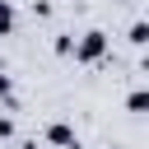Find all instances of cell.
I'll use <instances>...</instances> for the list:
<instances>
[{"label": "cell", "instance_id": "4", "mask_svg": "<svg viewBox=\"0 0 149 149\" xmlns=\"http://www.w3.org/2000/svg\"><path fill=\"white\" fill-rule=\"evenodd\" d=\"M144 42H149V23L135 19V23H130V47H144Z\"/></svg>", "mask_w": 149, "mask_h": 149}, {"label": "cell", "instance_id": "8", "mask_svg": "<svg viewBox=\"0 0 149 149\" xmlns=\"http://www.w3.org/2000/svg\"><path fill=\"white\" fill-rule=\"evenodd\" d=\"M33 14L37 19H51V0H33Z\"/></svg>", "mask_w": 149, "mask_h": 149}, {"label": "cell", "instance_id": "9", "mask_svg": "<svg viewBox=\"0 0 149 149\" xmlns=\"http://www.w3.org/2000/svg\"><path fill=\"white\" fill-rule=\"evenodd\" d=\"M0 140H14V116H0Z\"/></svg>", "mask_w": 149, "mask_h": 149}, {"label": "cell", "instance_id": "3", "mask_svg": "<svg viewBox=\"0 0 149 149\" xmlns=\"http://www.w3.org/2000/svg\"><path fill=\"white\" fill-rule=\"evenodd\" d=\"M14 23H19V19H14V5H9V0H0V37H9V33H14Z\"/></svg>", "mask_w": 149, "mask_h": 149}, {"label": "cell", "instance_id": "1", "mask_svg": "<svg viewBox=\"0 0 149 149\" xmlns=\"http://www.w3.org/2000/svg\"><path fill=\"white\" fill-rule=\"evenodd\" d=\"M107 42H112V37H107L102 28H88V33L74 37V51H70V56H74L79 65H98V61L107 56Z\"/></svg>", "mask_w": 149, "mask_h": 149}, {"label": "cell", "instance_id": "10", "mask_svg": "<svg viewBox=\"0 0 149 149\" xmlns=\"http://www.w3.org/2000/svg\"><path fill=\"white\" fill-rule=\"evenodd\" d=\"M19 149H37V140H19Z\"/></svg>", "mask_w": 149, "mask_h": 149}, {"label": "cell", "instance_id": "6", "mask_svg": "<svg viewBox=\"0 0 149 149\" xmlns=\"http://www.w3.org/2000/svg\"><path fill=\"white\" fill-rule=\"evenodd\" d=\"M51 51H56V56H70V51H74V37H70V33H56Z\"/></svg>", "mask_w": 149, "mask_h": 149}, {"label": "cell", "instance_id": "7", "mask_svg": "<svg viewBox=\"0 0 149 149\" xmlns=\"http://www.w3.org/2000/svg\"><path fill=\"white\" fill-rule=\"evenodd\" d=\"M0 98H5V102H9V107H14V79H9V74H5V70H0Z\"/></svg>", "mask_w": 149, "mask_h": 149}, {"label": "cell", "instance_id": "5", "mask_svg": "<svg viewBox=\"0 0 149 149\" xmlns=\"http://www.w3.org/2000/svg\"><path fill=\"white\" fill-rule=\"evenodd\" d=\"M126 107H130V112L140 116V112L149 107V93H144V88H130V98H126Z\"/></svg>", "mask_w": 149, "mask_h": 149}, {"label": "cell", "instance_id": "11", "mask_svg": "<svg viewBox=\"0 0 149 149\" xmlns=\"http://www.w3.org/2000/svg\"><path fill=\"white\" fill-rule=\"evenodd\" d=\"M116 5H130V0H116Z\"/></svg>", "mask_w": 149, "mask_h": 149}, {"label": "cell", "instance_id": "2", "mask_svg": "<svg viewBox=\"0 0 149 149\" xmlns=\"http://www.w3.org/2000/svg\"><path fill=\"white\" fill-rule=\"evenodd\" d=\"M42 135H47V144H56V149H84L70 121H47V130H42Z\"/></svg>", "mask_w": 149, "mask_h": 149}]
</instances>
